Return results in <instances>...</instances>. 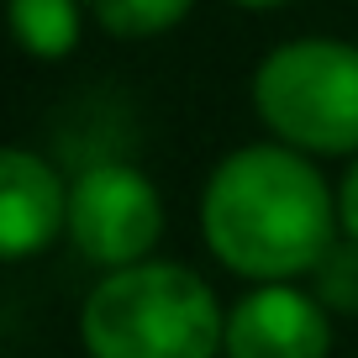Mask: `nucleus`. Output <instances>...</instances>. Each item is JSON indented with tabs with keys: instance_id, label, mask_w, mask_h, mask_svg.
Masks as SVG:
<instances>
[{
	"instance_id": "f257e3e1",
	"label": "nucleus",
	"mask_w": 358,
	"mask_h": 358,
	"mask_svg": "<svg viewBox=\"0 0 358 358\" xmlns=\"http://www.w3.org/2000/svg\"><path fill=\"white\" fill-rule=\"evenodd\" d=\"M337 201L311 158L285 143H253L227 153L201 190L206 248L232 274L285 285L311 274L337 243Z\"/></svg>"
},
{
	"instance_id": "f03ea898",
	"label": "nucleus",
	"mask_w": 358,
	"mask_h": 358,
	"mask_svg": "<svg viewBox=\"0 0 358 358\" xmlns=\"http://www.w3.org/2000/svg\"><path fill=\"white\" fill-rule=\"evenodd\" d=\"M79 337L90 358H216L227 316L195 268L143 258L85 295Z\"/></svg>"
},
{
	"instance_id": "7ed1b4c3",
	"label": "nucleus",
	"mask_w": 358,
	"mask_h": 358,
	"mask_svg": "<svg viewBox=\"0 0 358 358\" xmlns=\"http://www.w3.org/2000/svg\"><path fill=\"white\" fill-rule=\"evenodd\" d=\"M253 106L295 153H358V48L337 37L280 43L253 74Z\"/></svg>"
},
{
	"instance_id": "20e7f679",
	"label": "nucleus",
	"mask_w": 358,
	"mask_h": 358,
	"mask_svg": "<svg viewBox=\"0 0 358 358\" xmlns=\"http://www.w3.org/2000/svg\"><path fill=\"white\" fill-rule=\"evenodd\" d=\"M69 243L101 268L143 264L164 237V201L132 164H90L69 185Z\"/></svg>"
},
{
	"instance_id": "39448f33",
	"label": "nucleus",
	"mask_w": 358,
	"mask_h": 358,
	"mask_svg": "<svg viewBox=\"0 0 358 358\" xmlns=\"http://www.w3.org/2000/svg\"><path fill=\"white\" fill-rule=\"evenodd\" d=\"M227 358H327L332 322L316 295L295 285H258L227 316Z\"/></svg>"
},
{
	"instance_id": "423d86ee",
	"label": "nucleus",
	"mask_w": 358,
	"mask_h": 358,
	"mask_svg": "<svg viewBox=\"0 0 358 358\" xmlns=\"http://www.w3.org/2000/svg\"><path fill=\"white\" fill-rule=\"evenodd\" d=\"M69 227V185L32 148L0 153V253L22 264Z\"/></svg>"
},
{
	"instance_id": "0eeeda50",
	"label": "nucleus",
	"mask_w": 358,
	"mask_h": 358,
	"mask_svg": "<svg viewBox=\"0 0 358 358\" xmlns=\"http://www.w3.org/2000/svg\"><path fill=\"white\" fill-rule=\"evenodd\" d=\"M11 32L43 64L69 58L79 43V0H11Z\"/></svg>"
},
{
	"instance_id": "6e6552de",
	"label": "nucleus",
	"mask_w": 358,
	"mask_h": 358,
	"mask_svg": "<svg viewBox=\"0 0 358 358\" xmlns=\"http://www.w3.org/2000/svg\"><path fill=\"white\" fill-rule=\"evenodd\" d=\"M195 0H90L95 22L111 37H158L190 16Z\"/></svg>"
},
{
	"instance_id": "1a4fd4ad",
	"label": "nucleus",
	"mask_w": 358,
	"mask_h": 358,
	"mask_svg": "<svg viewBox=\"0 0 358 358\" xmlns=\"http://www.w3.org/2000/svg\"><path fill=\"white\" fill-rule=\"evenodd\" d=\"M311 285H316V301L337 316H358V243L343 237L322 253V264L311 268Z\"/></svg>"
},
{
	"instance_id": "9d476101",
	"label": "nucleus",
	"mask_w": 358,
	"mask_h": 358,
	"mask_svg": "<svg viewBox=\"0 0 358 358\" xmlns=\"http://www.w3.org/2000/svg\"><path fill=\"white\" fill-rule=\"evenodd\" d=\"M337 222H343V237H353V243H358V158L348 164L343 190H337Z\"/></svg>"
},
{
	"instance_id": "9b49d317",
	"label": "nucleus",
	"mask_w": 358,
	"mask_h": 358,
	"mask_svg": "<svg viewBox=\"0 0 358 358\" xmlns=\"http://www.w3.org/2000/svg\"><path fill=\"white\" fill-rule=\"evenodd\" d=\"M232 6H248V11H268V6H290V0H232Z\"/></svg>"
}]
</instances>
